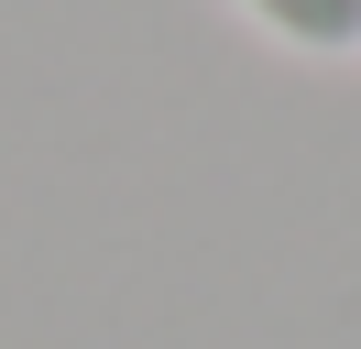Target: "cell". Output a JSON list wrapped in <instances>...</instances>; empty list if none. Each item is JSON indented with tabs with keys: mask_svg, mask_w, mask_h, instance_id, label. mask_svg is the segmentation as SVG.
<instances>
[{
	"mask_svg": "<svg viewBox=\"0 0 361 349\" xmlns=\"http://www.w3.org/2000/svg\"><path fill=\"white\" fill-rule=\"evenodd\" d=\"M230 11L285 55H361V0H230Z\"/></svg>",
	"mask_w": 361,
	"mask_h": 349,
	"instance_id": "6da1fadb",
	"label": "cell"
}]
</instances>
